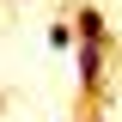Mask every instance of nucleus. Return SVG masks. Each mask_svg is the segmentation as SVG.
Wrapping results in <instances>:
<instances>
[{
  "mask_svg": "<svg viewBox=\"0 0 122 122\" xmlns=\"http://www.w3.org/2000/svg\"><path fill=\"white\" fill-rule=\"evenodd\" d=\"M79 49V92L92 104H104V67H110V37H73Z\"/></svg>",
  "mask_w": 122,
  "mask_h": 122,
  "instance_id": "f257e3e1",
  "label": "nucleus"
},
{
  "mask_svg": "<svg viewBox=\"0 0 122 122\" xmlns=\"http://www.w3.org/2000/svg\"><path fill=\"white\" fill-rule=\"evenodd\" d=\"M49 43H55V49H73V18H61V25H49Z\"/></svg>",
  "mask_w": 122,
  "mask_h": 122,
  "instance_id": "f03ea898",
  "label": "nucleus"
},
{
  "mask_svg": "<svg viewBox=\"0 0 122 122\" xmlns=\"http://www.w3.org/2000/svg\"><path fill=\"white\" fill-rule=\"evenodd\" d=\"M92 122H110V110H104V104H98V110H92Z\"/></svg>",
  "mask_w": 122,
  "mask_h": 122,
  "instance_id": "7ed1b4c3",
  "label": "nucleus"
}]
</instances>
